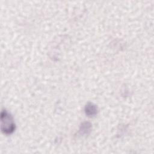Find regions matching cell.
<instances>
[{
	"mask_svg": "<svg viewBox=\"0 0 154 154\" xmlns=\"http://www.w3.org/2000/svg\"><path fill=\"white\" fill-rule=\"evenodd\" d=\"M1 129L3 133L9 135L15 130V123L12 116L5 109L1 112Z\"/></svg>",
	"mask_w": 154,
	"mask_h": 154,
	"instance_id": "obj_1",
	"label": "cell"
},
{
	"mask_svg": "<svg viewBox=\"0 0 154 154\" xmlns=\"http://www.w3.org/2000/svg\"><path fill=\"white\" fill-rule=\"evenodd\" d=\"M91 125L89 122H85L82 123L79 128V132L81 134H87L91 131Z\"/></svg>",
	"mask_w": 154,
	"mask_h": 154,
	"instance_id": "obj_3",
	"label": "cell"
},
{
	"mask_svg": "<svg viewBox=\"0 0 154 154\" xmlns=\"http://www.w3.org/2000/svg\"><path fill=\"white\" fill-rule=\"evenodd\" d=\"M97 106L92 103H88L85 106V112L88 117H93L97 114Z\"/></svg>",
	"mask_w": 154,
	"mask_h": 154,
	"instance_id": "obj_2",
	"label": "cell"
}]
</instances>
